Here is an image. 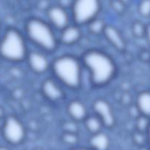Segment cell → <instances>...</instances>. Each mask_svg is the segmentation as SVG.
<instances>
[{
    "instance_id": "cell-1",
    "label": "cell",
    "mask_w": 150,
    "mask_h": 150,
    "mask_svg": "<svg viewBox=\"0 0 150 150\" xmlns=\"http://www.w3.org/2000/svg\"><path fill=\"white\" fill-rule=\"evenodd\" d=\"M82 64L89 73L95 86L107 84L114 78L116 72L113 60L105 53L98 50H89L83 54Z\"/></svg>"
},
{
    "instance_id": "cell-2",
    "label": "cell",
    "mask_w": 150,
    "mask_h": 150,
    "mask_svg": "<svg viewBox=\"0 0 150 150\" xmlns=\"http://www.w3.org/2000/svg\"><path fill=\"white\" fill-rule=\"evenodd\" d=\"M82 62L72 55H62L53 60L51 70L58 81L66 87L76 89L82 82Z\"/></svg>"
},
{
    "instance_id": "cell-3",
    "label": "cell",
    "mask_w": 150,
    "mask_h": 150,
    "mask_svg": "<svg viewBox=\"0 0 150 150\" xmlns=\"http://www.w3.org/2000/svg\"><path fill=\"white\" fill-rule=\"evenodd\" d=\"M25 33L31 42L45 52H53L57 49L59 40L48 22L38 18H31L26 22Z\"/></svg>"
},
{
    "instance_id": "cell-4",
    "label": "cell",
    "mask_w": 150,
    "mask_h": 150,
    "mask_svg": "<svg viewBox=\"0 0 150 150\" xmlns=\"http://www.w3.org/2000/svg\"><path fill=\"white\" fill-rule=\"evenodd\" d=\"M28 52L21 32L12 27L6 29L0 39V57L6 61L19 62L26 59Z\"/></svg>"
},
{
    "instance_id": "cell-5",
    "label": "cell",
    "mask_w": 150,
    "mask_h": 150,
    "mask_svg": "<svg viewBox=\"0 0 150 150\" xmlns=\"http://www.w3.org/2000/svg\"><path fill=\"white\" fill-rule=\"evenodd\" d=\"M101 9V4L96 0H78L73 1L71 18L76 26L88 25L96 18Z\"/></svg>"
},
{
    "instance_id": "cell-6",
    "label": "cell",
    "mask_w": 150,
    "mask_h": 150,
    "mask_svg": "<svg viewBox=\"0 0 150 150\" xmlns=\"http://www.w3.org/2000/svg\"><path fill=\"white\" fill-rule=\"evenodd\" d=\"M2 136L11 145H19L25 137V129L20 120L14 116L6 117L2 126Z\"/></svg>"
},
{
    "instance_id": "cell-7",
    "label": "cell",
    "mask_w": 150,
    "mask_h": 150,
    "mask_svg": "<svg viewBox=\"0 0 150 150\" xmlns=\"http://www.w3.org/2000/svg\"><path fill=\"white\" fill-rule=\"evenodd\" d=\"M49 23L53 29L62 31L70 25V16L66 9L59 4L50 6L46 10Z\"/></svg>"
},
{
    "instance_id": "cell-8",
    "label": "cell",
    "mask_w": 150,
    "mask_h": 150,
    "mask_svg": "<svg viewBox=\"0 0 150 150\" xmlns=\"http://www.w3.org/2000/svg\"><path fill=\"white\" fill-rule=\"evenodd\" d=\"M29 68L35 73L43 74L51 67L48 57L44 53L38 51H30L26 58Z\"/></svg>"
},
{
    "instance_id": "cell-9",
    "label": "cell",
    "mask_w": 150,
    "mask_h": 150,
    "mask_svg": "<svg viewBox=\"0 0 150 150\" xmlns=\"http://www.w3.org/2000/svg\"><path fill=\"white\" fill-rule=\"evenodd\" d=\"M93 109L102 122L103 126L112 127L115 125V117L110 104L103 99H97L93 104Z\"/></svg>"
},
{
    "instance_id": "cell-10",
    "label": "cell",
    "mask_w": 150,
    "mask_h": 150,
    "mask_svg": "<svg viewBox=\"0 0 150 150\" xmlns=\"http://www.w3.org/2000/svg\"><path fill=\"white\" fill-rule=\"evenodd\" d=\"M41 90L44 96L53 102L60 100L64 97V91L54 79H47L44 80L41 86Z\"/></svg>"
},
{
    "instance_id": "cell-11",
    "label": "cell",
    "mask_w": 150,
    "mask_h": 150,
    "mask_svg": "<svg viewBox=\"0 0 150 150\" xmlns=\"http://www.w3.org/2000/svg\"><path fill=\"white\" fill-rule=\"evenodd\" d=\"M82 37V32L79 26L74 23L66 26L60 31L59 41L66 45H71L76 43Z\"/></svg>"
},
{
    "instance_id": "cell-12",
    "label": "cell",
    "mask_w": 150,
    "mask_h": 150,
    "mask_svg": "<svg viewBox=\"0 0 150 150\" xmlns=\"http://www.w3.org/2000/svg\"><path fill=\"white\" fill-rule=\"evenodd\" d=\"M67 111L74 121H84L88 117V111L85 104L78 100H73L68 104Z\"/></svg>"
},
{
    "instance_id": "cell-13",
    "label": "cell",
    "mask_w": 150,
    "mask_h": 150,
    "mask_svg": "<svg viewBox=\"0 0 150 150\" xmlns=\"http://www.w3.org/2000/svg\"><path fill=\"white\" fill-rule=\"evenodd\" d=\"M106 39L119 51H123L125 48V42L120 32L113 26H107L104 32Z\"/></svg>"
},
{
    "instance_id": "cell-14",
    "label": "cell",
    "mask_w": 150,
    "mask_h": 150,
    "mask_svg": "<svg viewBox=\"0 0 150 150\" xmlns=\"http://www.w3.org/2000/svg\"><path fill=\"white\" fill-rule=\"evenodd\" d=\"M89 148L91 150H108L110 140L106 133L99 132L92 135L89 140Z\"/></svg>"
},
{
    "instance_id": "cell-15",
    "label": "cell",
    "mask_w": 150,
    "mask_h": 150,
    "mask_svg": "<svg viewBox=\"0 0 150 150\" xmlns=\"http://www.w3.org/2000/svg\"><path fill=\"white\" fill-rule=\"evenodd\" d=\"M136 108L141 115L150 119L149 91H144L138 94L136 99Z\"/></svg>"
},
{
    "instance_id": "cell-16",
    "label": "cell",
    "mask_w": 150,
    "mask_h": 150,
    "mask_svg": "<svg viewBox=\"0 0 150 150\" xmlns=\"http://www.w3.org/2000/svg\"><path fill=\"white\" fill-rule=\"evenodd\" d=\"M84 121H85V126L87 130L92 133V135L101 131L103 124L97 116H88Z\"/></svg>"
},
{
    "instance_id": "cell-17",
    "label": "cell",
    "mask_w": 150,
    "mask_h": 150,
    "mask_svg": "<svg viewBox=\"0 0 150 150\" xmlns=\"http://www.w3.org/2000/svg\"><path fill=\"white\" fill-rule=\"evenodd\" d=\"M106 26L107 25L105 24L104 21L98 18L93 20L88 24V30L90 31V32L96 35L103 34Z\"/></svg>"
},
{
    "instance_id": "cell-18",
    "label": "cell",
    "mask_w": 150,
    "mask_h": 150,
    "mask_svg": "<svg viewBox=\"0 0 150 150\" xmlns=\"http://www.w3.org/2000/svg\"><path fill=\"white\" fill-rule=\"evenodd\" d=\"M150 124V119L144 116L140 115L137 117L136 120V127L137 131L141 132V133H146L148 127Z\"/></svg>"
},
{
    "instance_id": "cell-19",
    "label": "cell",
    "mask_w": 150,
    "mask_h": 150,
    "mask_svg": "<svg viewBox=\"0 0 150 150\" xmlns=\"http://www.w3.org/2000/svg\"><path fill=\"white\" fill-rule=\"evenodd\" d=\"M146 28V25L144 24V23L139 21H135V23H133L132 26V31L134 36L138 38L145 37Z\"/></svg>"
},
{
    "instance_id": "cell-20",
    "label": "cell",
    "mask_w": 150,
    "mask_h": 150,
    "mask_svg": "<svg viewBox=\"0 0 150 150\" xmlns=\"http://www.w3.org/2000/svg\"><path fill=\"white\" fill-rule=\"evenodd\" d=\"M138 10L139 14L142 17H150V1H140L138 6Z\"/></svg>"
},
{
    "instance_id": "cell-21",
    "label": "cell",
    "mask_w": 150,
    "mask_h": 150,
    "mask_svg": "<svg viewBox=\"0 0 150 150\" xmlns=\"http://www.w3.org/2000/svg\"><path fill=\"white\" fill-rule=\"evenodd\" d=\"M134 142L137 144L138 145H139L140 147H142V146H145V144L146 143L147 144V138H146V134L144 133H141V132L137 131L135 133L133 136Z\"/></svg>"
},
{
    "instance_id": "cell-22",
    "label": "cell",
    "mask_w": 150,
    "mask_h": 150,
    "mask_svg": "<svg viewBox=\"0 0 150 150\" xmlns=\"http://www.w3.org/2000/svg\"><path fill=\"white\" fill-rule=\"evenodd\" d=\"M63 140L67 144L73 145L75 144L78 142V138L76 133H68L66 132L63 135Z\"/></svg>"
},
{
    "instance_id": "cell-23",
    "label": "cell",
    "mask_w": 150,
    "mask_h": 150,
    "mask_svg": "<svg viewBox=\"0 0 150 150\" xmlns=\"http://www.w3.org/2000/svg\"><path fill=\"white\" fill-rule=\"evenodd\" d=\"M111 4L113 10H114L115 11L117 12V13H121V12L124 11V4L123 2H121V1H112Z\"/></svg>"
},
{
    "instance_id": "cell-24",
    "label": "cell",
    "mask_w": 150,
    "mask_h": 150,
    "mask_svg": "<svg viewBox=\"0 0 150 150\" xmlns=\"http://www.w3.org/2000/svg\"><path fill=\"white\" fill-rule=\"evenodd\" d=\"M145 37L146 38L147 42H148L149 46L150 47V23L146 24V34Z\"/></svg>"
},
{
    "instance_id": "cell-25",
    "label": "cell",
    "mask_w": 150,
    "mask_h": 150,
    "mask_svg": "<svg viewBox=\"0 0 150 150\" xmlns=\"http://www.w3.org/2000/svg\"><path fill=\"white\" fill-rule=\"evenodd\" d=\"M146 134V138H147V146L150 149V124Z\"/></svg>"
},
{
    "instance_id": "cell-26",
    "label": "cell",
    "mask_w": 150,
    "mask_h": 150,
    "mask_svg": "<svg viewBox=\"0 0 150 150\" xmlns=\"http://www.w3.org/2000/svg\"><path fill=\"white\" fill-rule=\"evenodd\" d=\"M71 150H91L89 147L86 148V147H76V148H74V149H71Z\"/></svg>"
},
{
    "instance_id": "cell-27",
    "label": "cell",
    "mask_w": 150,
    "mask_h": 150,
    "mask_svg": "<svg viewBox=\"0 0 150 150\" xmlns=\"http://www.w3.org/2000/svg\"><path fill=\"white\" fill-rule=\"evenodd\" d=\"M138 150H150V149L147 146H142V147H140Z\"/></svg>"
},
{
    "instance_id": "cell-28",
    "label": "cell",
    "mask_w": 150,
    "mask_h": 150,
    "mask_svg": "<svg viewBox=\"0 0 150 150\" xmlns=\"http://www.w3.org/2000/svg\"><path fill=\"white\" fill-rule=\"evenodd\" d=\"M0 150H10L8 148L5 147V146H0Z\"/></svg>"
},
{
    "instance_id": "cell-29",
    "label": "cell",
    "mask_w": 150,
    "mask_h": 150,
    "mask_svg": "<svg viewBox=\"0 0 150 150\" xmlns=\"http://www.w3.org/2000/svg\"><path fill=\"white\" fill-rule=\"evenodd\" d=\"M2 116H3V110H2V108L0 107V118H1Z\"/></svg>"
},
{
    "instance_id": "cell-30",
    "label": "cell",
    "mask_w": 150,
    "mask_h": 150,
    "mask_svg": "<svg viewBox=\"0 0 150 150\" xmlns=\"http://www.w3.org/2000/svg\"><path fill=\"white\" fill-rule=\"evenodd\" d=\"M34 150H44V149H39V148H38V149H34Z\"/></svg>"
},
{
    "instance_id": "cell-31",
    "label": "cell",
    "mask_w": 150,
    "mask_h": 150,
    "mask_svg": "<svg viewBox=\"0 0 150 150\" xmlns=\"http://www.w3.org/2000/svg\"><path fill=\"white\" fill-rule=\"evenodd\" d=\"M0 26H1V25H0Z\"/></svg>"
}]
</instances>
